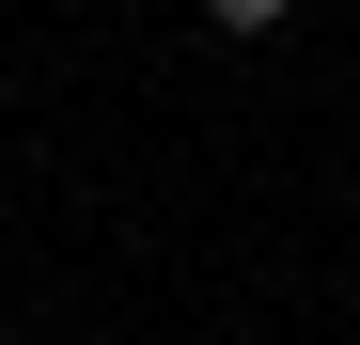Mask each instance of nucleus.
Listing matches in <instances>:
<instances>
[{
  "label": "nucleus",
  "mask_w": 360,
  "mask_h": 345,
  "mask_svg": "<svg viewBox=\"0 0 360 345\" xmlns=\"http://www.w3.org/2000/svg\"><path fill=\"white\" fill-rule=\"evenodd\" d=\"M204 16H219V32H282V0H204Z\"/></svg>",
  "instance_id": "1"
}]
</instances>
